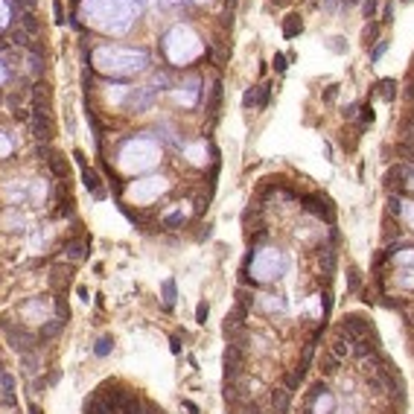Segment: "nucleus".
I'll return each instance as SVG.
<instances>
[{
    "label": "nucleus",
    "instance_id": "1",
    "mask_svg": "<svg viewBox=\"0 0 414 414\" xmlns=\"http://www.w3.org/2000/svg\"><path fill=\"white\" fill-rule=\"evenodd\" d=\"M9 344H12V350H18L21 356H27V353L35 350V344H38V335H32L29 330H24V327H9Z\"/></svg>",
    "mask_w": 414,
    "mask_h": 414
},
{
    "label": "nucleus",
    "instance_id": "2",
    "mask_svg": "<svg viewBox=\"0 0 414 414\" xmlns=\"http://www.w3.org/2000/svg\"><path fill=\"white\" fill-rule=\"evenodd\" d=\"M327 353H333L338 362H344L347 356L353 353V338L347 333H342L338 327H335V335H333V342H330V347H327Z\"/></svg>",
    "mask_w": 414,
    "mask_h": 414
},
{
    "label": "nucleus",
    "instance_id": "3",
    "mask_svg": "<svg viewBox=\"0 0 414 414\" xmlns=\"http://www.w3.org/2000/svg\"><path fill=\"white\" fill-rule=\"evenodd\" d=\"M338 330L347 333L353 342H359V338H365V335L370 333V324H368V321H362L359 315H344V321L338 324Z\"/></svg>",
    "mask_w": 414,
    "mask_h": 414
},
{
    "label": "nucleus",
    "instance_id": "4",
    "mask_svg": "<svg viewBox=\"0 0 414 414\" xmlns=\"http://www.w3.org/2000/svg\"><path fill=\"white\" fill-rule=\"evenodd\" d=\"M414 175V166H408V163H397V166H391V170L385 172V184H388V190L394 187V190H400L403 184H408V178Z\"/></svg>",
    "mask_w": 414,
    "mask_h": 414
},
{
    "label": "nucleus",
    "instance_id": "5",
    "mask_svg": "<svg viewBox=\"0 0 414 414\" xmlns=\"http://www.w3.org/2000/svg\"><path fill=\"white\" fill-rule=\"evenodd\" d=\"M304 207L309 210V213H315V216L333 222V207H330V201H327L324 196H306L304 198Z\"/></svg>",
    "mask_w": 414,
    "mask_h": 414
},
{
    "label": "nucleus",
    "instance_id": "6",
    "mask_svg": "<svg viewBox=\"0 0 414 414\" xmlns=\"http://www.w3.org/2000/svg\"><path fill=\"white\" fill-rule=\"evenodd\" d=\"M286 269V260L280 257V254H269V260L262 262L260 269H257V277L260 280H269V277H277L280 271Z\"/></svg>",
    "mask_w": 414,
    "mask_h": 414
},
{
    "label": "nucleus",
    "instance_id": "7",
    "mask_svg": "<svg viewBox=\"0 0 414 414\" xmlns=\"http://www.w3.org/2000/svg\"><path fill=\"white\" fill-rule=\"evenodd\" d=\"M269 400H271L274 414H289V400H292V394H289L286 388H274L269 394Z\"/></svg>",
    "mask_w": 414,
    "mask_h": 414
},
{
    "label": "nucleus",
    "instance_id": "8",
    "mask_svg": "<svg viewBox=\"0 0 414 414\" xmlns=\"http://www.w3.org/2000/svg\"><path fill=\"white\" fill-rule=\"evenodd\" d=\"M82 184H85V187H88L97 198L105 196V190H102V181H99L97 170H88V166H85V170H82Z\"/></svg>",
    "mask_w": 414,
    "mask_h": 414
},
{
    "label": "nucleus",
    "instance_id": "9",
    "mask_svg": "<svg viewBox=\"0 0 414 414\" xmlns=\"http://www.w3.org/2000/svg\"><path fill=\"white\" fill-rule=\"evenodd\" d=\"M64 257H67V260H85V257H88V242H85V239L67 242L64 245Z\"/></svg>",
    "mask_w": 414,
    "mask_h": 414
},
{
    "label": "nucleus",
    "instance_id": "10",
    "mask_svg": "<svg viewBox=\"0 0 414 414\" xmlns=\"http://www.w3.org/2000/svg\"><path fill=\"white\" fill-rule=\"evenodd\" d=\"M50 280H53L55 289H67V283L73 280V269L70 266H55L53 274H50Z\"/></svg>",
    "mask_w": 414,
    "mask_h": 414
},
{
    "label": "nucleus",
    "instance_id": "11",
    "mask_svg": "<svg viewBox=\"0 0 414 414\" xmlns=\"http://www.w3.org/2000/svg\"><path fill=\"white\" fill-rule=\"evenodd\" d=\"M64 324H67L64 318H53V321H47V324L41 327L38 338H41V342H50V338H55V335H59V333L64 330Z\"/></svg>",
    "mask_w": 414,
    "mask_h": 414
},
{
    "label": "nucleus",
    "instance_id": "12",
    "mask_svg": "<svg viewBox=\"0 0 414 414\" xmlns=\"http://www.w3.org/2000/svg\"><path fill=\"white\" fill-rule=\"evenodd\" d=\"M47 163H50V170L55 172V178L67 181V163H64V158L59 152H50V158H47Z\"/></svg>",
    "mask_w": 414,
    "mask_h": 414
},
{
    "label": "nucleus",
    "instance_id": "13",
    "mask_svg": "<svg viewBox=\"0 0 414 414\" xmlns=\"http://www.w3.org/2000/svg\"><path fill=\"white\" fill-rule=\"evenodd\" d=\"M18 21H21V29H24V32H29V35L41 32V24L35 21V15H32V12H18Z\"/></svg>",
    "mask_w": 414,
    "mask_h": 414
},
{
    "label": "nucleus",
    "instance_id": "14",
    "mask_svg": "<svg viewBox=\"0 0 414 414\" xmlns=\"http://www.w3.org/2000/svg\"><path fill=\"white\" fill-rule=\"evenodd\" d=\"M300 29H304V21L297 18V15H286V21H283V35L295 38V35H300Z\"/></svg>",
    "mask_w": 414,
    "mask_h": 414
},
{
    "label": "nucleus",
    "instance_id": "15",
    "mask_svg": "<svg viewBox=\"0 0 414 414\" xmlns=\"http://www.w3.org/2000/svg\"><path fill=\"white\" fill-rule=\"evenodd\" d=\"M377 41H379V24L377 21H368L365 29H362V44L370 47V44H377Z\"/></svg>",
    "mask_w": 414,
    "mask_h": 414
},
{
    "label": "nucleus",
    "instance_id": "16",
    "mask_svg": "<svg viewBox=\"0 0 414 414\" xmlns=\"http://www.w3.org/2000/svg\"><path fill=\"white\" fill-rule=\"evenodd\" d=\"M377 93H379L382 99H385V102H391V99L397 97V82H394V79H379Z\"/></svg>",
    "mask_w": 414,
    "mask_h": 414
},
{
    "label": "nucleus",
    "instance_id": "17",
    "mask_svg": "<svg viewBox=\"0 0 414 414\" xmlns=\"http://www.w3.org/2000/svg\"><path fill=\"white\" fill-rule=\"evenodd\" d=\"M85 414H111V408L99 397H90L88 403H85Z\"/></svg>",
    "mask_w": 414,
    "mask_h": 414
},
{
    "label": "nucleus",
    "instance_id": "18",
    "mask_svg": "<svg viewBox=\"0 0 414 414\" xmlns=\"http://www.w3.org/2000/svg\"><path fill=\"white\" fill-rule=\"evenodd\" d=\"M321 368H324L327 377H335V373H338V368H342V362L335 359L333 353H324V362H321Z\"/></svg>",
    "mask_w": 414,
    "mask_h": 414
},
{
    "label": "nucleus",
    "instance_id": "19",
    "mask_svg": "<svg viewBox=\"0 0 414 414\" xmlns=\"http://www.w3.org/2000/svg\"><path fill=\"white\" fill-rule=\"evenodd\" d=\"M300 379H304V373H300V370H289L286 377H283V388H286L289 394H292V391H297Z\"/></svg>",
    "mask_w": 414,
    "mask_h": 414
},
{
    "label": "nucleus",
    "instance_id": "20",
    "mask_svg": "<svg viewBox=\"0 0 414 414\" xmlns=\"http://www.w3.org/2000/svg\"><path fill=\"white\" fill-rule=\"evenodd\" d=\"M175 304V280H163V306L172 309Z\"/></svg>",
    "mask_w": 414,
    "mask_h": 414
},
{
    "label": "nucleus",
    "instance_id": "21",
    "mask_svg": "<svg viewBox=\"0 0 414 414\" xmlns=\"http://www.w3.org/2000/svg\"><path fill=\"white\" fill-rule=\"evenodd\" d=\"M321 266H324L327 274H330V271L335 269V251H333V248H327V245L321 248Z\"/></svg>",
    "mask_w": 414,
    "mask_h": 414
},
{
    "label": "nucleus",
    "instance_id": "22",
    "mask_svg": "<svg viewBox=\"0 0 414 414\" xmlns=\"http://www.w3.org/2000/svg\"><path fill=\"white\" fill-rule=\"evenodd\" d=\"M269 97H271V85L262 82L260 88H257V108H266V105H269Z\"/></svg>",
    "mask_w": 414,
    "mask_h": 414
},
{
    "label": "nucleus",
    "instance_id": "23",
    "mask_svg": "<svg viewBox=\"0 0 414 414\" xmlns=\"http://www.w3.org/2000/svg\"><path fill=\"white\" fill-rule=\"evenodd\" d=\"M111 347H114V338H111V335H102L97 342V347H93V353H97V356H108Z\"/></svg>",
    "mask_w": 414,
    "mask_h": 414
},
{
    "label": "nucleus",
    "instance_id": "24",
    "mask_svg": "<svg viewBox=\"0 0 414 414\" xmlns=\"http://www.w3.org/2000/svg\"><path fill=\"white\" fill-rule=\"evenodd\" d=\"M377 9H379V0H362V15L365 18H377Z\"/></svg>",
    "mask_w": 414,
    "mask_h": 414
},
{
    "label": "nucleus",
    "instance_id": "25",
    "mask_svg": "<svg viewBox=\"0 0 414 414\" xmlns=\"http://www.w3.org/2000/svg\"><path fill=\"white\" fill-rule=\"evenodd\" d=\"M12 44H18V47H29V32H24V29H12Z\"/></svg>",
    "mask_w": 414,
    "mask_h": 414
},
{
    "label": "nucleus",
    "instance_id": "26",
    "mask_svg": "<svg viewBox=\"0 0 414 414\" xmlns=\"http://www.w3.org/2000/svg\"><path fill=\"white\" fill-rule=\"evenodd\" d=\"M327 47H330V50H333V53H347V41H344L342 35L330 38V41H327Z\"/></svg>",
    "mask_w": 414,
    "mask_h": 414
},
{
    "label": "nucleus",
    "instance_id": "27",
    "mask_svg": "<svg viewBox=\"0 0 414 414\" xmlns=\"http://www.w3.org/2000/svg\"><path fill=\"white\" fill-rule=\"evenodd\" d=\"M397 262H400V266H414V248L397 251Z\"/></svg>",
    "mask_w": 414,
    "mask_h": 414
},
{
    "label": "nucleus",
    "instance_id": "28",
    "mask_svg": "<svg viewBox=\"0 0 414 414\" xmlns=\"http://www.w3.org/2000/svg\"><path fill=\"white\" fill-rule=\"evenodd\" d=\"M242 105H245V108H257V88H248V90H245Z\"/></svg>",
    "mask_w": 414,
    "mask_h": 414
},
{
    "label": "nucleus",
    "instance_id": "29",
    "mask_svg": "<svg viewBox=\"0 0 414 414\" xmlns=\"http://www.w3.org/2000/svg\"><path fill=\"white\" fill-rule=\"evenodd\" d=\"M207 315H210V306H207V300H201V304L196 306V321H198V324H204Z\"/></svg>",
    "mask_w": 414,
    "mask_h": 414
},
{
    "label": "nucleus",
    "instance_id": "30",
    "mask_svg": "<svg viewBox=\"0 0 414 414\" xmlns=\"http://www.w3.org/2000/svg\"><path fill=\"white\" fill-rule=\"evenodd\" d=\"M388 44H391V41H379V44L373 47V53H370V62H379V59H382V53L388 50Z\"/></svg>",
    "mask_w": 414,
    "mask_h": 414
},
{
    "label": "nucleus",
    "instance_id": "31",
    "mask_svg": "<svg viewBox=\"0 0 414 414\" xmlns=\"http://www.w3.org/2000/svg\"><path fill=\"white\" fill-rule=\"evenodd\" d=\"M397 152L403 155L405 161H414V146L411 143H400V146H397Z\"/></svg>",
    "mask_w": 414,
    "mask_h": 414
},
{
    "label": "nucleus",
    "instance_id": "32",
    "mask_svg": "<svg viewBox=\"0 0 414 414\" xmlns=\"http://www.w3.org/2000/svg\"><path fill=\"white\" fill-rule=\"evenodd\" d=\"M12 3L24 12H35V6H38V0H12Z\"/></svg>",
    "mask_w": 414,
    "mask_h": 414
},
{
    "label": "nucleus",
    "instance_id": "33",
    "mask_svg": "<svg viewBox=\"0 0 414 414\" xmlns=\"http://www.w3.org/2000/svg\"><path fill=\"white\" fill-rule=\"evenodd\" d=\"M55 312H59V318H64V321L70 318V309H67V304H64L62 297H55Z\"/></svg>",
    "mask_w": 414,
    "mask_h": 414
},
{
    "label": "nucleus",
    "instance_id": "34",
    "mask_svg": "<svg viewBox=\"0 0 414 414\" xmlns=\"http://www.w3.org/2000/svg\"><path fill=\"white\" fill-rule=\"evenodd\" d=\"M347 283H350V292H356V289H359V283H362L359 269H350V274H347Z\"/></svg>",
    "mask_w": 414,
    "mask_h": 414
},
{
    "label": "nucleus",
    "instance_id": "35",
    "mask_svg": "<svg viewBox=\"0 0 414 414\" xmlns=\"http://www.w3.org/2000/svg\"><path fill=\"white\" fill-rule=\"evenodd\" d=\"M370 123H373V108L362 105V126H370Z\"/></svg>",
    "mask_w": 414,
    "mask_h": 414
},
{
    "label": "nucleus",
    "instance_id": "36",
    "mask_svg": "<svg viewBox=\"0 0 414 414\" xmlns=\"http://www.w3.org/2000/svg\"><path fill=\"white\" fill-rule=\"evenodd\" d=\"M286 67H289V64H286V55L277 53V55H274V70H277V73H286Z\"/></svg>",
    "mask_w": 414,
    "mask_h": 414
},
{
    "label": "nucleus",
    "instance_id": "37",
    "mask_svg": "<svg viewBox=\"0 0 414 414\" xmlns=\"http://www.w3.org/2000/svg\"><path fill=\"white\" fill-rule=\"evenodd\" d=\"M166 228H175V225H184V213H172V216H166V222H163Z\"/></svg>",
    "mask_w": 414,
    "mask_h": 414
},
{
    "label": "nucleus",
    "instance_id": "38",
    "mask_svg": "<svg viewBox=\"0 0 414 414\" xmlns=\"http://www.w3.org/2000/svg\"><path fill=\"white\" fill-rule=\"evenodd\" d=\"M388 210H391V213H394V216H397V213L403 210V201H400V198H397V196H391V198H388Z\"/></svg>",
    "mask_w": 414,
    "mask_h": 414
},
{
    "label": "nucleus",
    "instance_id": "39",
    "mask_svg": "<svg viewBox=\"0 0 414 414\" xmlns=\"http://www.w3.org/2000/svg\"><path fill=\"white\" fill-rule=\"evenodd\" d=\"M394 21V3H385V9H382V24H391Z\"/></svg>",
    "mask_w": 414,
    "mask_h": 414
},
{
    "label": "nucleus",
    "instance_id": "40",
    "mask_svg": "<svg viewBox=\"0 0 414 414\" xmlns=\"http://www.w3.org/2000/svg\"><path fill=\"white\" fill-rule=\"evenodd\" d=\"M53 15H55V24H64V12H62V0H53Z\"/></svg>",
    "mask_w": 414,
    "mask_h": 414
},
{
    "label": "nucleus",
    "instance_id": "41",
    "mask_svg": "<svg viewBox=\"0 0 414 414\" xmlns=\"http://www.w3.org/2000/svg\"><path fill=\"white\" fill-rule=\"evenodd\" d=\"M359 111H362V105H359V102H350V105L344 108V117H347V120H353L356 114H359Z\"/></svg>",
    "mask_w": 414,
    "mask_h": 414
},
{
    "label": "nucleus",
    "instance_id": "42",
    "mask_svg": "<svg viewBox=\"0 0 414 414\" xmlns=\"http://www.w3.org/2000/svg\"><path fill=\"white\" fill-rule=\"evenodd\" d=\"M24 365H27L29 373H35V370H38V362H35V356H32V353H27V356H24Z\"/></svg>",
    "mask_w": 414,
    "mask_h": 414
},
{
    "label": "nucleus",
    "instance_id": "43",
    "mask_svg": "<svg viewBox=\"0 0 414 414\" xmlns=\"http://www.w3.org/2000/svg\"><path fill=\"white\" fill-rule=\"evenodd\" d=\"M335 93H338V85H330V88H327V93H324V102H333Z\"/></svg>",
    "mask_w": 414,
    "mask_h": 414
},
{
    "label": "nucleus",
    "instance_id": "44",
    "mask_svg": "<svg viewBox=\"0 0 414 414\" xmlns=\"http://www.w3.org/2000/svg\"><path fill=\"white\" fill-rule=\"evenodd\" d=\"M170 350L172 353H181V338H178V335H172V338H170Z\"/></svg>",
    "mask_w": 414,
    "mask_h": 414
},
{
    "label": "nucleus",
    "instance_id": "45",
    "mask_svg": "<svg viewBox=\"0 0 414 414\" xmlns=\"http://www.w3.org/2000/svg\"><path fill=\"white\" fill-rule=\"evenodd\" d=\"M73 158H76V163H79L82 170H85V155H82L79 149H76V152H73Z\"/></svg>",
    "mask_w": 414,
    "mask_h": 414
},
{
    "label": "nucleus",
    "instance_id": "46",
    "mask_svg": "<svg viewBox=\"0 0 414 414\" xmlns=\"http://www.w3.org/2000/svg\"><path fill=\"white\" fill-rule=\"evenodd\" d=\"M184 408H187L190 414H198V408H196V405H193V403H190V400H184Z\"/></svg>",
    "mask_w": 414,
    "mask_h": 414
},
{
    "label": "nucleus",
    "instance_id": "47",
    "mask_svg": "<svg viewBox=\"0 0 414 414\" xmlns=\"http://www.w3.org/2000/svg\"><path fill=\"white\" fill-rule=\"evenodd\" d=\"M405 216H408V222H411V225H414V204L408 207V210H405Z\"/></svg>",
    "mask_w": 414,
    "mask_h": 414
},
{
    "label": "nucleus",
    "instance_id": "48",
    "mask_svg": "<svg viewBox=\"0 0 414 414\" xmlns=\"http://www.w3.org/2000/svg\"><path fill=\"white\" fill-rule=\"evenodd\" d=\"M29 414H41L38 411V405H29Z\"/></svg>",
    "mask_w": 414,
    "mask_h": 414
},
{
    "label": "nucleus",
    "instance_id": "49",
    "mask_svg": "<svg viewBox=\"0 0 414 414\" xmlns=\"http://www.w3.org/2000/svg\"><path fill=\"white\" fill-rule=\"evenodd\" d=\"M274 3H280V6H283V3H286V0H274Z\"/></svg>",
    "mask_w": 414,
    "mask_h": 414
},
{
    "label": "nucleus",
    "instance_id": "50",
    "mask_svg": "<svg viewBox=\"0 0 414 414\" xmlns=\"http://www.w3.org/2000/svg\"><path fill=\"white\" fill-rule=\"evenodd\" d=\"M403 3H411V0H403Z\"/></svg>",
    "mask_w": 414,
    "mask_h": 414
}]
</instances>
